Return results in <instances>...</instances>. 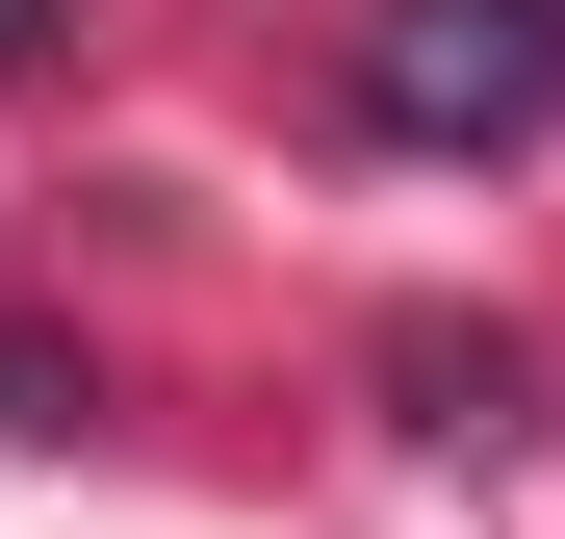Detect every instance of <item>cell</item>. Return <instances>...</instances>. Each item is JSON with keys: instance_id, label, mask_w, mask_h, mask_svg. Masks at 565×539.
<instances>
[{"instance_id": "obj_1", "label": "cell", "mask_w": 565, "mask_h": 539, "mask_svg": "<svg viewBox=\"0 0 565 539\" xmlns=\"http://www.w3.org/2000/svg\"><path fill=\"white\" fill-rule=\"evenodd\" d=\"M360 129H386V154L565 129V0H360Z\"/></svg>"}, {"instance_id": "obj_2", "label": "cell", "mask_w": 565, "mask_h": 539, "mask_svg": "<svg viewBox=\"0 0 565 539\" xmlns=\"http://www.w3.org/2000/svg\"><path fill=\"white\" fill-rule=\"evenodd\" d=\"M386 386H412V436H514V334H386Z\"/></svg>"}, {"instance_id": "obj_3", "label": "cell", "mask_w": 565, "mask_h": 539, "mask_svg": "<svg viewBox=\"0 0 565 539\" xmlns=\"http://www.w3.org/2000/svg\"><path fill=\"white\" fill-rule=\"evenodd\" d=\"M26 52H77V0H0V77H26Z\"/></svg>"}]
</instances>
